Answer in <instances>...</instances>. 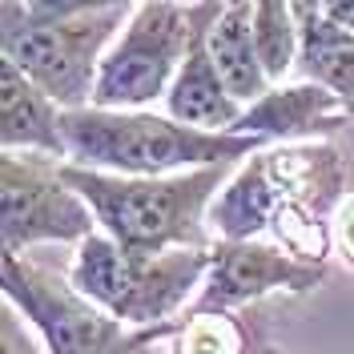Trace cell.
Segmentation results:
<instances>
[{"instance_id": "15", "label": "cell", "mask_w": 354, "mask_h": 354, "mask_svg": "<svg viewBox=\"0 0 354 354\" xmlns=\"http://www.w3.org/2000/svg\"><path fill=\"white\" fill-rule=\"evenodd\" d=\"M169 354H258L250 351L254 334L238 314H181L169 326H157Z\"/></svg>"}, {"instance_id": "10", "label": "cell", "mask_w": 354, "mask_h": 354, "mask_svg": "<svg viewBox=\"0 0 354 354\" xmlns=\"http://www.w3.org/2000/svg\"><path fill=\"white\" fill-rule=\"evenodd\" d=\"M221 8H225L221 0H189L194 41H189V57L177 73L169 97H165V113L174 121L205 133H234V125L245 113V105H238L230 97V88H225L218 65L209 57V24L221 17Z\"/></svg>"}, {"instance_id": "16", "label": "cell", "mask_w": 354, "mask_h": 354, "mask_svg": "<svg viewBox=\"0 0 354 354\" xmlns=\"http://www.w3.org/2000/svg\"><path fill=\"white\" fill-rule=\"evenodd\" d=\"M254 44L270 85H282L290 68L298 65L302 53V28H298V8L282 0H262L254 4Z\"/></svg>"}, {"instance_id": "3", "label": "cell", "mask_w": 354, "mask_h": 354, "mask_svg": "<svg viewBox=\"0 0 354 354\" xmlns=\"http://www.w3.org/2000/svg\"><path fill=\"white\" fill-rule=\"evenodd\" d=\"M65 165L97 169L113 177H177L214 165H242L245 157L266 149L258 137L205 133L174 121L169 113H113V109H73L61 117Z\"/></svg>"}, {"instance_id": "12", "label": "cell", "mask_w": 354, "mask_h": 354, "mask_svg": "<svg viewBox=\"0 0 354 354\" xmlns=\"http://www.w3.org/2000/svg\"><path fill=\"white\" fill-rule=\"evenodd\" d=\"M65 109L17 65L0 61V153H41L65 165Z\"/></svg>"}, {"instance_id": "6", "label": "cell", "mask_w": 354, "mask_h": 354, "mask_svg": "<svg viewBox=\"0 0 354 354\" xmlns=\"http://www.w3.org/2000/svg\"><path fill=\"white\" fill-rule=\"evenodd\" d=\"M0 278L4 302L37 330L48 354H153V342H161L157 330H129L28 254H4Z\"/></svg>"}, {"instance_id": "13", "label": "cell", "mask_w": 354, "mask_h": 354, "mask_svg": "<svg viewBox=\"0 0 354 354\" xmlns=\"http://www.w3.org/2000/svg\"><path fill=\"white\" fill-rule=\"evenodd\" d=\"M209 57H214L230 97L245 109L274 88L262 68L258 44H254V4L250 0H230L221 8V17L209 24Z\"/></svg>"}, {"instance_id": "8", "label": "cell", "mask_w": 354, "mask_h": 354, "mask_svg": "<svg viewBox=\"0 0 354 354\" xmlns=\"http://www.w3.org/2000/svg\"><path fill=\"white\" fill-rule=\"evenodd\" d=\"M0 234L4 254L32 245H77L97 234L85 198L61 174V161L41 153H0Z\"/></svg>"}, {"instance_id": "7", "label": "cell", "mask_w": 354, "mask_h": 354, "mask_svg": "<svg viewBox=\"0 0 354 354\" xmlns=\"http://www.w3.org/2000/svg\"><path fill=\"white\" fill-rule=\"evenodd\" d=\"M189 41H194L189 0L133 4L129 24L101 61L93 105L113 113H141L153 101H165L189 57Z\"/></svg>"}, {"instance_id": "21", "label": "cell", "mask_w": 354, "mask_h": 354, "mask_svg": "<svg viewBox=\"0 0 354 354\" xmlns=\"http://www.w3.org/2000/svg\"><path fill=\"white\" fill-rule=\"evenodd\" d=\"M351 125H354V113H351Z\"/></svg>"}, {"instance_id": "19", "label": "cell", "mask_w": 354, "mask_h": 354, "mask_svg": "<svg viewBox=\"0 0 354 354\" xmlns=\"http://www.w3.org/2000/svg\"><path fill=\"white\" fill-rule=\"evenodd\" d=\"M322 12H326V21H334L338 28L354 32V0H346V4H322Z\"/></svg>"}, {"instance_id": "22", "label": "cell", "mask_w": 354, "mask_h": 354, "mask_svg": "<svg viewBox=\"0 0 354 354\" xmlns=\"http://www.w3.org/2000/svg\"><path fill=\"white\" fill-rule=\"evenodd\" d=\"M262 351H266V346H262ZM262 351H258V354H262Z\"/></svg>"}, {"instance_id": "2", "label": "cell", "mask_w": 354, "mask_h": 354, "mask_svg": "<svg viewBox=\"0 0 354 354\" xmlns=\"http://www.w3.org/2000/svg\"><path fill=\"white\" fill-rule=\"evenodd\" d=\"M234 169L238 165H214L177 177H113L61 165L65 181L93 209L97 234L113 238L129 254L209 250L218 242L209 230V209Z\"/></svg>"}, {"instance_id": "4", "label": "cell", "mask_w": 354, "mask_h": 354, "mask_svg": "<svg viewBox=\"0 0 354 354\" xmlns=\"http://www.w3.org/2000/svg\"><path fill=\"white\" fill-rule=\"evenodd\" d=\"M346 205V157L330 141L266 145L230 174L209 209L218 242H258L290 209H310L334 221Z\"/></svg>"}, {"instance_id": "14", "label": "cell", "mask_w": 354, "mask_h": 354, "mask_svg": "<svg viewBox=\"0 0 354 354\" xmlns=\"http://www.w3.org/2000/svg\"><path fill=\"white\" fill-rule=\"evenodd\" d=\"M294 8L302 28V53H298L302 81L330 88L346 105V113H354V32L326 21L322 4H294Z\"/></svg>"}, {"instance_id": "17", "label": "cell", "mask_w": 354, "mask_h": 354, "mask_svg": "<svg viewBox=\"0 0 354 354\" xmlns=\"http://www.w3.org/2000/svg\"><path fill=\"white\" fill-rule=\"evenodd\" d=\"M0 354H48L44 342L37 338V330L8 302H4V314H0Z\"/></svg>"}, {"instance_id": "20", "label": "cell", "mask_w": 354, "mask_h": 354, "mask_svg": "<svg viewBox=\"0 0 354 354\" xmlns=\"http://www.w3.org/2000/svg\"><path fill=\"white\" fill-rule=\"evenodd\" d=\"M262 354H286V351H278V346H266V351Z\"/></svg>"}, {"instance_id": "9", "label": "cell", "mask_w": 354, "mask_h": 354, "mask_svg": "<svg viewBox=\"0 0 354 354\" xmlns=\"http://www.w3.org/2000/svg\"><path fill=\"white\" fill-rule=\"evenodd\" d=\"M326 282V266L302 262L274 242H214L201 294L185 314H234L270 294H310Z\"/></svg>"}, {"instance_id": "11", "label": "cell", "mask_w": 354, "mask_h": 354, "mask_svg": "<svg viewBox=\"0 0 354 354\" xmlns=\"http://www.w3.org/2000/svg\"><path fill=\"white\" fill-rule=\"evenodd\" d=\"M342 125H351V113L330 88L314 81H290L274 85L262 101H254L234 133L258 137L266 145H302V141H326Z\"/></svg>"}, {"instance_id": "1", "label": "cell", "mask_w": 354, "mask_h": 354, "mask_svg": "<svg viewBox=\"0 0 354 354\" xmlns=\"http://www.w3.org/2000/svg\"><path fill=\"white\" fill-rule=\"evenodd\" d=\"M129 17L125 0H4L0 61L17 65L65 113L88 109L101 61Z\"/></svg>"}, {"instance_id": "5", "label": "cell", "mask_w": 354, "mask_h": 354, "mask_svg": "<svg viewBox=\"0 0 354 354\" xmlns=\"http://www.w3.org/2000/svg\"><path fill=\"white\" fill-rule=\"evenodd\" d=\"M209 250L129 254L113 238L93 234L73 250L68 282L129 330H157L194 306L209 270Z\"/></svg>"}, {"instance_id": "18", "label": "cell", "mask_w": 354, "mask_h": 354, "mask_svg": "<svg viewBox=\"0 0 354 354\" xmlns=\"http://www.w3.org/2000/svg\"><path fill=\"white\" fill-rule=\"evenodd\" d=\"M330 234H334V250H338V258L354 270V198H346V205L334 214Z\"/></svg>"}]
</instances>
